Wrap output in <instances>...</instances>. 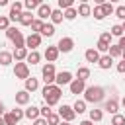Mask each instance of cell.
Here are the masks:
<instances>
[{
  "label": "cell",
  "instance_id": "cell-19",
  "mask_svg": "<svg viewBox=\"0 0 125 125\" xmlns=\"http://www.w3.org/2000/svg\"><path fill=\"white\" fill-rule=\"evenodd\" d=\"M43 37H53L55 35V23L53 21H49V23H43V27H41V31H39Z\"/></svg>",
  "mask_w": 125,
  "mask_h": 125
},
{
  "label": "cell",
  "instance_id": "cell-34",
  "mask_svg": "<svg viewBox=\"0 0 125 125\" xmlns=\"http://www.w3.org/2000/svg\"><path fill=\"white\" fill-rule=\"evenodd\" d=\"M92 16H94L98 21H102V20L105 18V14H104V8H102V6H96V8L92 10Z\"/></svg>",
  "mask_w": 125,
  "mask_h": 125
},
{
  "label": "cell",
  "instance_id": "cell-1",
  "mask_svg": "<svg viewBox=\"0 0 125 125\" xmlns=\"http://www.w3.org/2000/svg\"><path fill=\"white\" fill-rule=\"evenodd\" d=\"M61 96H62V90H61L59 84H45V88H43V100H45V104H49L53 107V105L59 104Z\"/></svg>",
  "mask_w": 125,
  "mask_h": 125
},
{
  "label": "cell",
  "instance_id": "cell-56",
  "mask_svg": "<svg viewBox=\"0 0 125 125\" xmlns=\"http://www.w3.org/2000/svg\"><path fill=\"white\" fill-rule=\"evenodd\" d=\"M0 125H6V121H4V117H0Z\"/></svg>",
  "mask_w": 125,
  "mask_h": 125
},
{
  "label": "cell",
  "instance_id": "cell-4",
  "mask_svg": "<svg viewBox=\"0 0 125 125\" xmlns=\"http://www.w3.org/2000/svg\"><path fill=\"white\" fill-rule=\"evenodd\" d=\"M41 76H43V82L45 84H55V62H47L43 68H41Z\"/></svg>",
  "mask_w": 125,
  "mask_h": 125
},
{
  "label": "cell",
  "instance_id": "cell-43",
  "mask_svg": "<svg viewBox=\"0 0 125 125\" xmlns=\"http://www.w3.org/2000/svg\"><path fill=\"white\" fill-rule=\"evenodd\" d=\"M18 31H20V29H18L16 25H10V27L6 29V37H8V39H12V37H14V35H16Z\"/></svg>",
  "mask_w": 125,
  "mask_h": 125
},
{
  "label": "cell",
  "instance_id": "cell-22",
  "mask_svg": "<svg viewBox=\"0 0 125 125\" xmlns=\"http://www.w3.org/2000/svg\"><path fill=\"white\" fill-rule=\"evenodd\" d=\"M25 117L27 119H37V117H41V107H37V105H31V107H27L25 109Z\"/></svg>",
  "mask_w": 125,
  "mask_h": 125
},
{
  "label": "cell",
  "instance_id": "cell-38",
  "mask_svg": "<svg viewBox=\"0 0 125 125\" xmlns=\"http://www.w3.org/2000/svg\"><path fill=\"white\" fill-rule=\"evenodd\" d=\"M123 33H125V31H123V25H121V23H115V25L111 27V35H113V37H121Z\"/></svg>",
  "mask_w": 125,
  "mask_h": 125
},
{
  "label": "cell",
  "instance_id": "cell-28",
  "mask_svg": "<svg viewBox=\"0 0 125 125\" xmlns=\"http://www.w3.org/2000/svg\"><path fill=\"white\" fill-rule=\"evenodd\" d=\"M86 104H88L86 100H76V102H74V105H72V107H74L76 115H80V113H84V111H86Z\"/></svg>",
  "mask_w": 125,
  "mask_h": 125
},
{
  "label": "cell",
  "instance_id": "cell-37",
  "mask_svg": "<svg viewBox=\"0 0 125 125\" xmlns=\"http://www.w3.org/2000/svg\"><path fill=\"white\" fill-rule=\"evenodd\" d=\"M102 8H104L105 18H107V16H111V14L115 12V8H113V4H111V2H104V4H102Z\"/></svg>",
  "mask_w": 125,
  "mask_h": 125
},
{
  "label": "cell",
  "instance_id": "cell-5",
  "mask_svg": "<svg viewBox=\"0 0 125 125\" xmlns=\"http://www.w3.org/2000/svg\"><path fill=\"white\" fill-rule=\"evenodd\" d=\"M21 12H23V2L16 0V2L10 6V14H8L10 21H20V18H21Z\"/></svg>",
  "mask_w": 125,
  "mask_h": 125
},
{
  "label": "cell",
  "instance_id": "cell-41",
  "mask_svg": "<svg viewBox=\"0 0 125 125\" xmlns=\"http://www.w3.org/2000/svg\"><path fill=\"white\" fill-rule=\"evenodd\" d=\"M113 14H115V18H119V20H123V21H125V6H117Z\"/></svg>",
  "mask_w": 125,
  "mask_h": 125
},
{
  "label": "cell",
  "instance_id": "cell-13",
  "mask_svg": "<svg viewBox=\"0 0 125 125\" xmlns=\"http://www.w3.org/2000/svg\"><path fill=\"white\" fill-rule=\"evenodd\" d=\"M98 66H100L102 70L111 68V66H113V57H111V55H102L100 61H98Z\"/></svg>",
  "mask_w": 125,
  "mask_h": 125
},
{
  "label": "cell",
  "instance_id": "cell-15",
  "mask_svg": "<svg viewBox=\"0 0 125 125\" xmlns=\"http://www.w3.org/2000/svg\"><path fill=\"white\" fill-rule=\"evenodd\" d=\"M100 51L98 49H86V53H84V59H86V62H98L100 61Z\"/></svg>",
  "mask_w": 125,
  "mask_h": 125
},
{
  "label": "cell",
  "instance_id": "cell-3",
  "mask_svg": "<svg viewBox=\"0 0 125 125\" xmlns=\"http://www.w3.org/2000/svg\"><path fill=\"white\" fill-rule=\"evenodd\" d=\"M14 76L20 78V80H25L29 78V64L25 61H16V66H14Z\"/></svg>",
  "mask_w": 125,
  "mask_h": 125
},
{
  "label": "cell",
  "instance_id": "cell-29",
  "mask_svg": "<svg viewBox=\"0 0 125 125\" xmlns=\"http://www.w3.org/2000/svg\"><path fill=\"white\" fill-rule=\"evenodd\" d=\"M76 78H80V80H88V78H90V68H88V66H80V68L76 70Z\"/></svg>",
  "mask_w": 125,
  "mask_h": 125
},
{
  "label": "cell",
  "instance_id": "cell-8",
  "mask_svg": "<svg viewBox=\"0 0 125 125\" xmlns=\"http://www.w3.org/2000/svg\"><path fill=\"white\" fill-rule=\"evenodd\" d=\"M41 37H43L41 33L31 31V35H27V37H25V47H27V49H31V51H33V49H37V47L41 45Z\"/></svg>",
  "mask_w": 125,
  "mask_h": 125
},
{
  "label": "cell",
  "instance_id": "cell-23",
  "mask_svg": "<svg viewBox=\"0 0 125 125\" xmlns=\"http://www.w3.org/2000/svg\"><path fill=\"white\" fill-rule=\"evenodd\" d=\"M49 20L57 25V23H61V21L64 20V12H62L61 8H57V10H53V12H51V18H49Z\"/></svg>",
  "mask_w": 125,
  "mask_h": 125
},
{
  "label": "cell",
  "instance_id": "cell-10",
  "mask_svg": "<svg viewBox=\"0 0 125 125\" xmlns=\"http://www.w3.org/2000/svg\"><path fill=\"white\" fill-rule=\"evenodd\" d=\"M68 90H70V94H84V90H86V80H80V78H74L70 84H68Z\"/></svg>",
  "mask_w": 125,
  "mask_h": 125
},
{
  "label": "cell",
  "instance_id": "cell-35",
  "mask_svg": "<svg viewBox=\"0 0 125 125\" xmlns=\"http://www.w3.org/2000/svg\"><path fill=\"white\" fill-rule=\"evenodd\" d=\"M47 123H49V125H59V123H61V115L51 111V113L47 115Z\"/></svg>",
  "mask_w": 125,
  "mask_h": 125
},
{
  "label": "cell",
  "instance_id": "cell-36",
  "mask_svg": "<svg viewBox=\"0 0 125 125\" xmlns=\"http://www.w3.org/2000/svg\"><path fill=\"white\" fill-rule=\"evenodd\" d=\"M111 125H125V115L113 113V115H111Z\"/></svg>",
  "mask_w": 125,
  "mask_h": 125
},
{
  "label": "cell",
  "instance_id": "cell-12",
  "mask_svg": "<svg viewBox=\"0 0 125 125\" xmlns=\"http://www.w3.org/2000/svg\"><path fill=\"white\" fill-rule=\"evenodd\" d=\"M29 100H31V96H29V92H27L25 88L20 90V92H16V104H18V105H27Z\"/></svg>",
  "mask_w": 125,
  "mask_h": 125
},
{
  "label": "cell",
  "instance_id": "cell-11",
  "mask_svg": "<svg viewBox=\"0 0 125 125\" xmlns=\"http://www.w3.org/2000/svg\"><path fill=\"white\" fill-rule=\"evenodd\" d=\"M59 55H61V51H59L57 45H51V47L45 49V59H47V62H55V61L59 59Z\"/></svg>",
  "mask_w": 125,
  "mask_h": 125
},
{
  "label": "cell",
  "instance_id": "cell-32",
  "mask_svg": "<svg viewBox=\"0 0 125 125\" xmlns=\"http://www.w3.org/2000/svg\"><path fill=\"white\" fill-rule=\"evenodd\" d=\"M62 12H64V20H68V21L78 16V10H76L74 6H72V8H66V10H62Z\"/></svg>",
  "mask_w": 125,
  "mask_h": 125
},
{
  "label": "cell",
  "instance_id": "cell-50",
  "mask_svg": "<svg viewBox=\"0 0 125 125\" xmlns=\"http://www.w3.org/2000/svg\"><path fill=\"white\" fill-rule=\"evenodd\" d=\"M78 125H94V121H92V119H84V121H80Z\"/></svg>",
  "mask_w": 125,
  "mask_h": 125
},
{
  "label": "cell",
  "instance_id": "cell-51",
  "mask_svg": "<svg viewBox=\"0 0 125 125\" xmlns=\"http://www.w3.org/2000/svg\"><path fill=\"white\" fill-rule=\"evenodd\" d=\"M8 4H10V0H0V8L2 6H8Z\"/></svg>",
  "mask_w": 125,
  "mask_h": 125
},
{
  "label": "cell",
  "instance_id": "cell-6",
  "mask_svg": "<svg viewBox=\"0 0 125 125\" xmlns=\"http://www.w3.org/2000/svg\"><path fill=\"white\" fill-rule=\"evenodd\" d=\"M59 115H61V119H64V121H74V117H76V111H74V107L72 105H66V104H62L61 107H59Z\"/></svg>",
  "mask_w": 125,
  "mask_h": 125
},
{
  "label": "cell",
  "instance_id": "cell-7",
  "mask_svg": "<svg viewBox=\"0 0 125 125\" xmlns=\"http://www.w3.org/2000/svg\"><path fill=\"white\" fill-rule=\"evenodd\" d=\"M74 78H72V72H68V70H61V72H57V76H55V84H59L61 88L62 86H66V84H70Z\"/></svg>",
  "mask_w": 125,
  "mask_h": 125
},
{
  "label": "cell",
  "instance_id": "cell-33",
  "mask_svg": "<svg viewBox=\"0 0 125 125\" xmlns=\"http://www.w3.org/2000/svg\"><path fill=\"white\" fill-rule=\"evenodd\" d=\"M121 53H123V49H121L119 45H109V51H107V55H111L113 59H117V57H121Z\"/></svg>",
  "mask_w": 125,
  "mask_h": 125
},
{
  "label": "cell",
  "instance_id": "cell-16",
  "mask_svg": "<svg viewBox=\"0 0 125 125\" xmlns=\"http://www.w3.org/2000/svg\"><path fill=\"white\" fill-rule=\"evenodd\" d=\"M27 47H16L14 51H12V55H14V59L16 61H25L27 59Z\"/></svg>",
  "mask_w": 125,
  "mask_h": 125
},
{
  "label": "cell",
  "instance_id": "cell-53",
  "mask_svg": "<svg viewBox=\"0 0 125 125\" xmlns=\"http://www.w3.org/2000/svg\"><path fill=\"white\" fill-rule=\"evenodd\" d=\"M4 115V104H2V100H0V117Z\"/></svg>",
  "mask_w": 125,
  "mask_h": 125
},
{
  "label": "cell",
  "instance_id": "cell-46",
  "mask_svg": "<svg viewBox=\"0 0 125 125\" xmlns=\"http://www.w3.org/2000/svg\"><path fill=\"white\" fill-rule=\"evenodd\" d=\"M49 113H51V105L49 104H43L41 105V117H47Z\"/></svg>",
  "mask_w": 125,
  "mask_h": 125
},
{
  "label": "cell",
  "instance_id": "cell-44",
  "mask_svg": "<svg viewBox=\"0 0 125 125\" xmlns=\"http://www.w3.org/2000/svg\"><path fill=\"white\" fill-rule=\"evenodd\" d=\"M100 39L102 41H105V43H109L111 45V39H113V35H111V31H104L102 35H100Z\"/></svg>",
  "mask_w": 125,
  "mask_h": 125
},
{
  "label": "cell",
  "instance_id": "cell-14",
  "mask_svg": "<svg viewBox=\"0 0 125 125\" xmlns=\"http://www.w3.org/2000/svg\"><path fill=\"white\" fill-rule=\"evenodd\" d=\"M51 12H53V8L49 6V4H41L39 8H37V18H41V20H47V18H51Z\"/></svg>",
  "mask_w": 125,
  "mask_h": 125
},
{
  "label": "cell",
  "instance_id": "cell-21",
  "mask_svg": "<svg viewBox=\"0 0 125 125\" xmlns=\"http://www.w3.org/2000/svg\"><path fill=\"white\" fill-rule=\"evenodd\" d=\"M104 109H105L107 113H111V115H113V113H117V109H119V104H117V100H115V98L107 100V102H105V105H104Z\"/></svg>",
  "mask_w": 125,
  "mask_h": 125
},
{
  "label": "cell",
  "instance_id": "cell-49",
  "mask_svg": "<svg viewBox=\"0 0 125 125\" xmlns=\"http://www.w3.org/2000/svg\"><path fill=\"white\" fill-rule=\"evenodd\" d=\"M117 45H119L121 49H125V33H123V35L119 37V43H117Z\"/></svg>",
  "mask_w": 125,
  "mask_h": 125
},
{
  "label": "cell",
  "instance_id": "cell-31",
  "mask_svg": "<svg viewBox=\"0 0 125 125\" xmlns=\"http://www.w3.org/2000/svg\"><path fill=\"white\" fill-rule=\"evenodd\" d=\"M43 23H45V20H41V18H35L33 21H31V31H35V33H39L41 31V27H43Z\"/></svg>",
  "mask_w": 125,
  "mask_h": 125
},
{
  "label": "cell",
  "instance_id": "cell-24",
  "mask_svg": "<svg viewBox=\"0 0 125 125\" xmlns=\"http://www.w3.org/2000/svg\"><path fill=\"white\" fill-rule=\"evenodd\" d=\"M2 117H4L6 125H18V123H20V119H18V115H16L14 111H8V113H4Z\"/></svg>",
  "mask_w": 125,
  "mask_h": 125
},
{
  "label": "cell",
  "instance_id": "cell-57",
  "mask_svg": "<svg viewBox=\"0 0 125 125\" xmlns=\"http://www.w3.org/2000/svg\"><path fill=\"white\" fill-rule=\"evenodd\" d=\"M78 2H80V4H86V2H88V0H78Z\"/></svg>",
  "mask_w": 125,
  "mask_h": 125
},
{
  "label": "cell",
  "instance_id": "cell-30",
  "mask_svg": "<svg viewBox=\"0 0 125 125\" xmlns=\"http://www.w3.org/2000/svg\"><path fill=\"white\" fill-rule=\"evenodd\" d=\"M90 119H92L94 123L102 121V119H104V111H102V109H96V107H94V109H90Z\"/></svg>",
  "mask_w": 125,
  "mask_h": 125
},
{
  "label": "cell",
  "instance_id": "cell-55",
  "mask_svg": "<svg viewBox=\"0 0 125 125\" xmlns=\"http://www.w3.org/2000/svg\"><path fill=\"white\" fill-rule=\"evenodd\" d=\"M33 2H35V4H37V6H41V4H43V2H45V0H33Z\"/></svg>",
  "mask_w": 125,
  "mask_h": 125
},
{
  "label": "cell",
  "instance_id": "cell-17",
  "mask_svg": "<svg viewBox=\"0 0 125 125\" xmlns=\"http://www.w3.org/2000/svg\"><path fill=\"white\" fill-rule=\"evenodd\" d=\"M14 62V55L10 51H0V66H8Z\"/></svg>",
  "mask_w": 125,
  "mask_h": 125
},
{
  "label": "cell",
  "instance_id": "cell-45",
  "mask_svg": "<svg viewBox=\"0 0 125 125\" xmlns=\"http://www.w3.org/2000/svg\"><path fill=\"white\" fill-rule=\"evenodd\" d=\"M23 8H25V10H35V8H39V6H37L33 0H23Z\"/></svg>",
  "mask_w": 125,
  "mask_h": 125
},
{
  "label": "cell",
  "instance_id": "cell-42",
  "mask_svg": "<svg viewBox=\"0 0 125 125\" xmlns=\"http://www.w3.org/2000/svg\"><path fill=\"white\" fill-rule=\"evenodd\" d=\"M72 6H74V0H59L61 10H66V8H72Z\"/></svg>",
  "mask_w": 125,
  "mask_h": 125
},
{
  "label": "cell",
  "instance_id": "cell-27",
  "mask_svg": "<svg viewBox=\"0 0 125 125\" xmlns=\"http://www.w3.org/2000/svg\"><path fill=\"white\" fill-rule=\"evenodd\" d=\"M39 61H41V55H39V53H37L35 49L27 53V59H25V62H27V64H29V62H31V64H37Z\"/></svg>",
  "mask_w": 125,
  "mask_h": 125
},
{
  "label": "cell",
  "instance_id": "cell-47",
  "mask_svg": "<svg viewBox=\"0 0 125 125\" xmlns=\"http://www.w3.org/2000/svg\"><path fill=\"white\" fill-rule=\"evenodd\" d=\"M33 125H49V123H47V117H37L33 119Z\"/></svg>",
  "mask_w": 125,
  "mask_h": 125
},
{
  "label": "cell",
  "instance_id": "cell-54",
  "mask_svg": "<svg viewBox=\"0 0 125 125\" xmlns=\"http://www.w3.org/2000/svg\"><path fill=\"white\" fill-rule=\"evenodd\" d=\"M59 125H70V121H64V119H62V121H61Z\"/></svg>",
  "mask_w": 125,
  "mask_h": 125
},
{
  "label": "cell",
  "instance_id": "cell-20",
  "mask_svg": "<svg viewBox=\"0 0 125 125\" xmlns=\"http://www.w3.org/2000/svg\"><path fill=\"white\" fill-rule=\"evenodd\" d=\"M23 84H25V90H27V92H35V90L39 88V80H37V78H33V76L25 78V80H23Z\"/></svg>",
  "mask_w": 125,
  "mask_h": 125
},
{
  "label": "cell",
  "instance_id": "cell-48",
  "mask_svg": "<svg viewBox=\"0 0 125 125\" xmlns=\"http://www.w3.org/2000/svg\"><path fill=\"white\" fill-rule=\"evenodd\" d=\"M117 72H119V74H125V61L117 62Z\"/></svg>",
  "mask_w": 125,
  "mask_h": 125
},
{
  "label": "cell",
  "instance_id": "cell-39",
  "mask_svg": "<svg viewBox=\"0 0 125 125\" xmlns=\"http://www.w3.org/2000/svg\"><path fill=\"white\" fill-rule=\"evenodd\" d=\"M96 49H98L100 53H107V51H109V43H105V41L98 39V45H96Z\"/></svg>",
  "mask_w": 125,
  "mask_h": 125
},
{
  "label": "cell",
  "instance_id": "cell-58",
  "mask_svg": "<svg viewBox=\"0 0 125 125\" xmlns=\"http://www.w3.org/2000/svg\"><path fill=\"white\" fill-rule=\"evenodd\" d=\"M121 57H123V61H125V49H123V53H121Z\"/></svg>",
  "mask_w": 125,
  "mask_h": 125
},
{
  "label": "cell",
  "instance_id": "cell-63",
  "mask_svg": "<svg viewBox=\"0 0 125 125\" xmlns=\"http://www.w3.org/2000/svg\"><path fill=\"white\" fill-rule=\"evenodd\" d=\"M109 125H111V123H109Z\"/></svg>",
  "mask_w": 125,
  "mask_h": 125
},
{
  "label": "cell",
  "instance_id": "cell-26",
  "mask_svg": "<svg viewBox=\"0 0 125 125\" xmlns=\"http://www.w3.org/2000/svg\"><path fill=\"white\" fill-rule=\"evenodd\" d=\"M12 43H14V47H25V37H23V33L18 31V33L12 37Z\"/></svg>",
  "mask_w": 125,
  "mask_h": 125
},
{
  "label": "cell",
  "instance_id": "cell-62",
  "mask_svg": "<svg viewBox=\"0 0 125 125\" xmlns=\"http://www.w3.org/2000/svg\"><path fill=\"white\" fill-rule=\"evenodd\" d=\"M70 125H72V123H70Z\"/></svg>",
  "mask_w": 125,
  "mask_h": 125
},
{
  "label": "cell",
  "instance_id": "cell-61",
  "mask_svg": "<svg viewBox=\"0 0 125 125\" xmlns=\"http://www.w3.org/2000/svg\"><path fill=\"white\" fill-rule=\"evenodd\" d=\"M121 25H123V31H125V21H123V23H121Z\"/></svg>",
  "mask_w": 125,
  "mask_h": 125
},
{
  "label": "cell",
  "instance_id": "cell-2",
  "mask_svg": "<svg viewBox=\"0 0 125 125\" xmlns=\"http://www.w3.org/2000/svg\"><path fill=\"white\" fill-rule=\"evenodd\" d=\"M105 98V90L102 86H86L84 90V100L90 104H100Z\"/></svg>",
  "mask_w": 125,
  "mask_h": 125
},
{
  "label": "cell",
  "instance_id": "cell-18",
  "mask_svg": "<svg viewBox=\"0 0 125 125\" xmlns=\"http://www.w3.org/2000/svg\"><path fill=\"white\" fill-rule=\"evenodd\" d=\"M33 20H35V18H33V14H31V10H25V12H21V18H20V23H21V25H25V27H29Z\"/></svg>",
  "mask_w": 125,
  "mask_h": 125
},
{
  "label": "cell",
  "instance_id": "cell-40",
  "mask_svg": "<svg viewBox=\"0 0 125 125\" xmlns=\"http://www.w3.org/2000/svg\"><path fill=\"white\" fill-rule=\"evenodd\" d=\"M8 27H10V18L8 16H0V29L6 31Z\"/></svg>",
  "mask_w": 125,
  "mask_h": 125
},
{
  "label": "cell",
  "instance_id": "cell-59",
  "mask_svg": "<svg viewBox=\"0 0 125 125\" xmlns=\"http://www.w3.org/2000/svg\"><path fill=\"white\" fill-rule=\"evenodd\" d=\"M121 104H123V107H125V96H123V100H121Z\"/></svg>",
  "mask_w": 125,
  "mask_h": 125
},
{
  "label": "cell",
  "instance_id": "cell-52",
  "mask_svg": "<svg viewBox=\"0 0 125 125\" xmlns=\"http://www.w3.org/2000/svg\"><path fill=\"white\" fill-rule=\"evenodd\" d=\"M104 2H107V0H94V4H96V6H102Z\"/></svg>",
  "mask_w": 125,
  "mask_h": 125
},
{
  "label": "cell",
  "instance_id": "cell-60",
  "mask_svg": "<svg viewBox=\"0 0 125 125\" xmlns=\"http://www.w3.org/2000/svg\"><path fill=\"white\" fill-rule=\"evenodd\" d=\"M109 2H111V4H113V2H119V0H109Z\"/></svg>",
  "mask_w": 125,
  "mask_h": 125
},
{
  "label": "cell",
  "instance_id": "cell-25",
  "mask_svg": "<svg viewBox=\"0 0 125 125\" xmlns=\"http://www.w3.org/2000/svg\"><path fill=\"white\" fill-rule=\"evenodd\" d=\"M76 10H78V16H82V18L92 16V8H90V4H88V2H86V4H80Z\"/></svg>",
  "mask_w": 125,
  "mask_h": 125
},
{
  "label": "cell",
  "instance_id": "cell-9",
  "mask_svg": "<svg viewBox=\"0 0 125 125\" xmlns=\"http://www.w3.org/2000/svg\"><path fill=\"white\" fill-rule=\"evenodd\" d=\"M57 47H59L61 53H70L74 49V39L72 37H61L59 43H57Z\"/></svg>",
  "mask_w": 125,
  "mask_h": 125
}]
</instances>
